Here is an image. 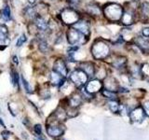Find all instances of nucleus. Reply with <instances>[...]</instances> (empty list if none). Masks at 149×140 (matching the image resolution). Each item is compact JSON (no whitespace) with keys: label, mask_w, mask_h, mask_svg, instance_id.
I'll use <instances>...</instances> for the list:
<instances>
[{"label":"nucleus","mask_w":149,"mask_h":140,"mask_svg":"<svg viewBox=\"0 0 149 140\" xmlns=\"http://www.w3.org/2000/svg\"><path fill=\"white\" fill-rule=\"evenodd\" d=\"M63 78L64 77H63L62 75H60L59 73L54 71V70H52L49 74V80L51 84H53L54 86H62L64 83Z\"/></svg>","instance_id":"12"},{"label":"nucleus","mask_w":149,"mask_h":140,"mask_svg":"<svg viewBox=\"0 0 149 140\" xmlns=\"http://www.w3.org/2000/svg\"><path fill=\"white\" fill-rule=\"evenodd\" d=\"M53 70L57 73H59L60 75H62L63 77H65L68 73V70L66 67V64H65V62L62 59H58V60L55 61L54 65H53Z\"/></svg>","instance_id":"9"},{"label":"nucleus","mask_w":149,"mask_h":140,"mask_svg":"<svg viewBox=\"0 0 149 140\" xmlns=\"http://www.w3.org/2000/svg\"><path fill=\"white\" fill-rule=\"evenodd\" d=\"M24 15H26L29 19H34L36 17V10L35 8H32V7H27L24 8Z\"/></svg>","instance_id":"18"},{"label":"nucleus","mask_w":149,"mask_h":140,"mask_svg":"<svg viewBox=\"0 0 149 140\" xmlns=\"http://www.w3.org/2000/svg\"><path fill=\"white\" fill-rule=\"evenodd\" d=\"M29 3L30 4H34V3H36V0H29Z\"/></svg>","instance_id":"34"},{"label":"nucleus","mask_w":149,"mask_h":140,"mask_svg":"<svg viewBox=\"0 0 149 140\" xmlns=\"http://www.w3.org/2000/svg\"><path fill=\"white\" fill-rule=\"evenodd\" d=\"M81 70H83L88 76L92 77L93 75L95 73V68H94V65H93L91 63H83L81 64Z\"/></svg>","instance_id":"15"},{"label":"nucleus","mask_w":149,"mask_h":140,"mask_svg":"<svg viewBox=\"0 0 149 140\" xmlns=\"http://www.w3.org/2000/svg\"><path fill=\"white\" fill-rule=\"evenodd\" d=\"M92 56L97 60H102L106 58L110 53V47L106 42L98 40L93 44L91 48Z\"/></svg>","instance_id":"2"},{"label":"nucleus","mask_w":149,"mask_h":140,"mask_svg":"<svg viewBox=\"0 0 149 140\" xmlns=\"http://www.w3.org/2000/svg\"><path fill=\"white\" fill-rule=\"evenodd\" d=\"M125 64H126L125 59H118V60H116V62L113 64V65L116 68H121L122 66H124Z\"/></svg>","instance_id":"27"},{"label":"nucleus","mask_w":149,"mask_h":140,"mask_svg":"<svg viewBox=\"0 0 149 140\" xmlns=\"http://www.w3.org/2000/svg\"><path fill=\"white\" fill-rule=\"evenodd\" d=\"M143 110L144 112H146V114L149 116V102H146V103H144V105H143Z\"/></svg>","instance_id":"31"},{"label":"nucleus","mask_w":149,"mask_h":140,"mask_svg":"<svg viewBox=\"0 0 149 140\" xmlns=\"http://www.w3.org/2000/svg\"><path fill=\"white\" fill-rule=\"evenodd\" d=\"M102 94L106 98H110V99H115L116 97V92H112L111 90H107V89H104V90L102 91Z\"/></svg>","instance_id":"21"},{"label":"nucleus","mask_w":149,"mask_h":140,"mask_svg":"<svg viewBox=\"0 0 149 140\" xmlns=\"http://www.w3.org/2000/svg\"><path fill=\"white\" fill-rule=\"evenodd\" d=\"M88 13L92 14V15H100L101 14L100 8L98 6H94V5H88Z\"/></svg>","instance_id":"19"},{"label":"nucleus","mask_w":149,"mask_h":140,"mask_svg":"<svg viewBox=\"0 0 149 140\" xmlns=\"http://www.w3.org/2000/svg\"><path fill=\"white\" fill-rule=\"evenodd\" d=\"M108 106H109V108L112 112H114V113H116V112H118V108H119V105L118 103L115 101V100H112L108 103Z\"/></svg>","instance_id":"20"},{"label":"nucleus","mask_w":149,"mask_h":140,"mask_svg":"<svg viewBox=\"0 0 149 140\" xmlns=\"http://www.w3.org/2000/svg\"><path fill=\"white\" fill-rule=\"evenodd\" d=\"M84 37L85 36L74 28H70L67 32V40L69 44H71L72 46L84 44L86 42V39H84Z\"/></svg>","instance_id":"3"},{"label":"nucleus","mask_w":149,"mask_h":140,"mask_svg":"<svg viewBox=\"0 0 149 140\" xmlns=\"http://www.w3.org/2000/svg\"><path fill=\"white\" fill-rule=\"evenodd\" d=\"M47 133L52 137H59L63 134L64 128L60 124H51L47 127Z\"/></svg>","instance_id":"6"},{"label":"nucleus","mask_w":149,"mask_h":140,"mask_svg":"<svg viewBox=\"0 0 149 140\" xmlns=\"http://www.w3.org/2000/svg\"><path fill=\"white\" fill-rule=\"evenodd\" d=\"M10 78H11V83L14 86L17 87L19 85V79H20V77H19V74L15 71H12L10 74Z\"/></svg>","instance_id":"22"},{"label":"nucleus","mask_w":149,"mask_h":140,"mask_svg":"<svg viewBox=\"0 0 149 140\" xmlns=\"http://www.w3.org/2000/svg\"><path fill=\"white\" fill-rule=\"evenodd\" d=\"M104 14L109 21L118 22L123 15V8L118 4L110 3L104 8Z\"/></svg>","instance_id":"1"},{"label":"nucleus","mask_w":149,"mask_h":140,"mask_svg":"<svg viewBox=\"0 0 149 140\" xmlns=\"http://www.w3.org/2000/svg\"><path fill=\"white\" fill-rule=\"evenodd\" d=\"M13 62L15 63V64H18V57H17L16 55L13 56Z\"/></svg>","instance_id":"33"},{"label":"nucleus","mask_w":149,"mask_h":140,"mask_svg":"<svg viewBox=\"0 0 149 140\" xmlns=\"http://www.w3.org/2000/svg\"><path fill=\"white\" fill-rule=\"evenodd\" d=\"M74 28L77 29L78 32H80L84 36L90 35V24L85 21H77L76 23H74Z\"/></svg>","instance_id":"10"},{"label":"nucleus","mask_w":149,"mask_h":140,"mask_svg":"<svg viewBox=\"0 0 149 140\" xmlns=\"http://www.w3.org/2000/svg\"><path fill=\"white\" fill-rule=\"evenodd\" d=\"M39 50H40V51H42V52H47L48 51V50H49V45H48V43L45 41V40H42V41H40V43H39Z\"/></svg>","instance_id":"24"},{"label":"nucleus","mask_w":149,"mask_h":140,"mask_svg":"<svg viewBox=\"0 0 149 140\" xmlns=\"http://www.w3.org/2000/svg\"><path fill=\"white\" fill-rule=\"evenodd\" d=\"M34 23L37 27V29L41 32H46L49 29V23L41 15H36V17L34 19Z\"/></svg>","instance_id":"11"},{"label":"nucleus","mask_w":149,"mask_h":140,"mask_svg":"<svg viewBox=\"0 0 149 140\" xmlns=\"http://www.w3.org/2000/svg\"><path fill=\"white\" fill-rule=\"evenodd\" d=\"M102 87V83L99 79H92L86 84V91L88 93H95L99 92Z\"/></svg>","instance_id":"8"},{"label":"nucleus","mask_w":149,"mask_h":140,"mask_svg":"<svg viewBox=\"0 0 149 140\" xmlns=\"http://www.w3.org/2000/svg\"><path fill=\"white\" fill-rule=\"evenodd\" d=\"M61 18L66 24H74L79 20L78 13L72 8H65L61 13Z\"/></svg>","instance_id":"5"},{"label":"nucleus","mask_w":149,"mask_h":140,"mask_svg":"<svg viewBox=\"0 0 149 140\" xmlns=\"http://www.w3.org/2000/svg\"><path fill=\"white\" fill-rule=\"evenodd\" d=\"M144 117H146V112L142 106L136 107L130 113V118L134 123H141L144 120Z\"/></svg>","instance_id":"7"},{"label":"nucleus","mask_w":149,"mask_h":140,"mask_svg":"<svg viewBox=\"0 0 149 140\" xmlns=\"http://www.w3.org/2000/svg\"><path fill=\"white\" fill-rule=\"evenodd\" d=\"M121 21H122V23L125 25H132L133 22H134V16H133V13L132 12H130L127 11L123 13L122 17H121Z\"/></svg>","instance_id":"14"},{"label":"nucleus","mask_w":149,"mask_h":140,"mask_svg":"<svg viewBox=\"0 0 149 140\" xmlns=\"http://www.w3.org/2000/svg\"><path fill=\"white\" fill-rule=\"evenodd\" d=\"M143 36L144 37H149V27H144L141 31Z\"/></svg>","instance_id":"30"},{"label":"nucleus","mask_w":149,"mask_h":140,"mask_svg":"<svg viewBox=\"0 0 149 140\" xmlns=\"http://www.w3.org/2000/svg\"><path fill=\"white\" fill-rule=\"evenodd\" d=\"M9 44V39H8V28L0 24V46L7 47Z\"/></svg>","instance_id":"13"},{"label":"nucleus","mask_w":149,"mask_h":140,"mask_svg":"<svg viewBox=\"0 0 149 140\" xmlns=\"http://www.w3.org/2000/svg\"><path fill=\"white\" fill-rule=\"evenodd\" d=\"M26 40H27V37H26V36L24 35V34H22L20 37L18 38V40H17V43H16V47H21V46H22L23 44L25 43L26 42Z\"/></svg>","instance_id":"25"},{"label":"nucleus","mask_w":149,"mask_h":140,"mask_svg":"<svg viewBox=\"0 0 149 140\" xmlns=\"http://www.w3.org/2000/svg\"><path fill=\"white\" fill-rule=\"evenodd\" d=\"M21 78H22V83L23 87H24V90L26 91V92H28V93H32V92H33V90H32V87L30 86L29 82L26 81V80H25V78H23L22 76Z\"/></svg>","instance_id":"23"},{"label":"nucleus","mask_w":149,"mask_h":140,"mask_svg":"<svg viewBox=\"0 0 149 140\" xmlns=\"http://www.w3.org/2000/svg\"><path fill=\"white\" fill-rule=\"evenodd\" d=\"M141 73L146 77H149V64H144L141 67Z\"/></svg>","instance_id":"26"},{"label":"nucleus","mask_w":149,"mask_h":140,"mask_svg":"<svg viewBox=\"0 0 149 140\" xmlns=\"http://www.w3.org/2000/svg\"><path fill=\"white\" fill-rule=\"evenodd\" d=\"M81 101H82V97L80 94H74L70 97L69 105L72 107H76V106H77L81 104Z\"/></svg>","instance_id":"17"},{"label":"nucleus","mask_w":149,"mask_h":140,"mask_svg":"<svg viewBox=\"0 0 149 140\" xmlns=\"http://www.w3.org/2000/svg\"><path fill=\"white\" fill-rule=\"evenodd\" d=\"M34 131L35 133L37 134V135H41L42 134V127L40 124H36L34 126Z\"/></svg>","instance_id":"29"},{"label":"nucleus","mask_w":149,"mask_h":140,"mask_svg":"<svg viewBox=\"0 0 149 140\" xmlns=\"http://www.w3.org/2000/svg\"><path fill=\"white\" fill-rule=\"evenodd\" d=\"M68 1L72 2L73 4H77V3H79V2H80L81 0H68Z\"/></svg>","instance_id":"32"},{"label":"nucleus","mask_w":149,"mask_h":140,"mask_svg":"<svg viewBox=\"0 0 149 140\" xmlns=\"http://www.w3.org/2000/svg\"><path fill=\"white\" fill-rule=\"evenodd\" d=\"M142 11L143 13L144 14V15H147L149 16V4L146 3V2H144L142 4Z\"/></svg>","instance_id":"28"},{"label":"nucleus","mask_w":149,"mask_h":140,"mask_svg":"<svg viewBox=\"0 0 149 140\" xmlns=\"http://www.w3.org/2000/svg\"><path fill=\"white\" fill-rule=\"evenodd\" d=\"M135 43H136L137 47H139V48L143 50V51L149 50V42L144 39L143 37H137V38L135 39Z\"/></svg>","instance_id":"16"},{"label":"nucleus","mask_w":149,"mask_h":140,"mask_svg":"<svg viewBox=\"0 0 149 140\" xmlns=\"http://www.w3.org/2000/svg\"><path fill=\"white\" fill-rule=\"evenodd\" d=\"M70 79L73 82L74 85L77 87H81L84 84L87 83L88 80V75L81 69L74 70L70 75Z\"/></svg>","instance_id":"4"}]
</instances>
